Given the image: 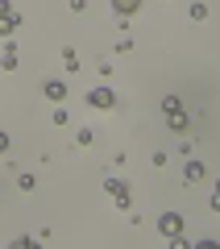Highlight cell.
I'll list each match as a JSON object with an SVG mask.
<instances>
[{"label": "cell", "mask_w": 220, "mask_h": 249, "mask_svg": "<svg viewBox=\"0 0 220 249\" xmlns=\"http://www.w3.org/2000/svg\"><path fill=\"white\" fill-rule=\"evenodd\" d=\"M162 116H166L170 133H187V129H191V116L183 112V100H179V96H166V100H162Z\"/></svg>", "instance_id": "cell-1"}, {"label": "cell", "mask_w": 220, "mask_h": 249, "mask_svg": "<svg viewBox=\"0 0 220 249\" xmlns=\"http://www.w3.org/2000/svg\"><path fill=\"white\" fill-rule=\"evenodd\" d=\"M104 191H108V196L116 199V208H125V212L133 208V191H129V187L121 183V178H104Z\"/></svg>", "instance_id": "cell-2"}, {"label": "cell", "mask_w": 220, "mask_h": 249, "mask_svg": "<svg viewBox=\"0 0 220 249\" xmlns=\"http://www.w3.org/2000/svg\"><path fill=\"white\" fill-rule=\"evenodd\" d=\"M158 232H162V237H179V232H183V216H179V212H162L158 216Z\"/></svg>", "instance_id": "cell-3"}, {"label": "cell", "mask_w": 220, "mask_h": 249, "mask_svg": "<svg viewBox=\"0 0 220 249\" xmlns=\"http://www.w3.org/2000/svg\"><path fill=\"white\" fill-rule=\"evenodd\" d=\"M88 104H92V108H100V112H108V108L116 104V96H112L108 88H92V91H88Z\"/></svg>", "instance_id": "cell-4"}, {"label": "cell", "mask_w": 220, "mask_h": 249, "mask_svg": "<svg viewBox=\"0 0 220 249\" xmlns=\"http://www.w3.org/2000/svg\"><path fill=\"white\" fill-rule=\"evenodd\" d=\"M203 175H208V170H203V162L191 158V162H187V170H183V183H200Z\"/></svg>", "instance_id": "cell-5"}, {"label": "cell", "mask_w": 220, "mask_h": 249, "mask_svg": "<svg viewBox=\"0 0 220 249\" xmlns=\"http://www.w3.org/2000/svg\"><path fill=\"white\" fill-rule=\"evenodd\" d=\"M46 100H67V83H62V79H50V83H46Z\"/></svg>", "instance_id": "cell-6"}, {"label": "cell", "mask_w": 220, "mask_h": 249, "mask_svg": "<svg viewBox=\"0 0 220 249\" xmlns=\"http://www.w3.org/2000/svg\"><path fill=\"white\" fill-rule=\"evenodd\" d=\"M112 9L121 13V17H129V13H137V9H141V0H112Z\"/></svg>", "instance_id": "cell-7"}, {"label": "cell", "mask_w": 220, "mask_h": 249, "mask_svg": "<svg viewBox=\"0 0 220 249\" xmlns=\"http://www.w3.org/2000/svg\"><path fill=\"white\" fill-rule=\"evenodd\" d=\"M17 25H21V17H9V21H0V37H9Z\"/></svg>", "instance_id": "cell-8"}, {"label": "cell", "mask_w": 220, "mask_h": 249, "mask_svg": "<svg viewBox=\"0 0 220 249\" xmlns=\"http://www.w3.org/2000/svg\"><path fill=\"white\" fill-rule=\"evenodd\" d=\"M9 17H21V13H17V9H13L9 0H0V21H9Z\"/></svg>", "instance_id": "cell-9"}, {"label": "cell", "mask_w": 220, "mask_h": 249, "mask_svg": "<svg viewBox=\"0 0 220 249\" xmlns=\"http://www.w3.org/2000/svg\"><path fill=\"white\" fill-rule=\"evenodd\" d=\"M191 17L203 21V17H208V4H200V0H195V4H191Z\"/></svg>", "instance_id": "cell-10"}, {"label": "cell", "mask_w": 220, "mask_h": 249, "mask_svg": "<svg viewBox=\"0 0 220 249\" xmlns=\"http://www.w3.org/2000/svg\"><path fill=\"white\" fill-rule=\"evenodd\" d=\"M212 212H220V178H216V191H212Z\"/></svg>", "instance_id": "cell-11"}, {"label": "cell", "mask_w": 220, "mask_h": 249, "mask_svg": "<svg viewBox=\"0 0 220 249\" xmlns=\"http://www.w3.org/2000/svg\"><path fill=\"white\" fill-rule=\"evenodd\" d=\"M71 9H75V13H83V9H88V0H71Z\"/></svg>", "instance_id": "cell-12"}, {"label": "cell", "mask_w": 220, "mask_h": 249, "mask_svg": "<svg viewBox=\"0 0 220 249\" xmlns=\"http://www.w3.org/2000/svg\"><path fill=\"white\" fill-rule=\"evenodd\" d=\"M4 150H9V133H0V154H4Z\"/></svg>", "instance_id": "cell-13"}]
</instances>
